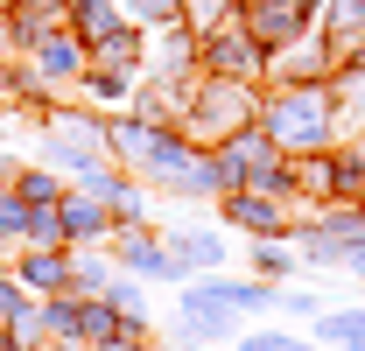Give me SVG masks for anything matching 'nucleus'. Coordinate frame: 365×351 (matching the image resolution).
<instances>
[{"label":"nucleus","instance_id":"obj_1","mask_svg":"<svg viewBox=\"0 0 365 351\" xmlns=\"http://www.w3.org/2000/svg\"><path fill=\"white\" fill-rule=\"evenodd\" d=\"M43 141L49 155H56V169H98V155H106V120L98 113H78V106H56L43 113Z\"/></svg>","mask_w":365,"mask_h":351},{"label":"nucleus","instance_id":"obj_2","mask_svg":"<svg viewBox=\"0 0 365 351\" xmlns=\"http://www.w3.org/2000/svg\"><path fill=\"white\" fill-rule=\"evenodd\" d=\"M330 133V106H323V91H281L267 98V141H323Z\"/></svg>","mask_w":365,"mask_h":351},{"label":"nucleus","instance_id":"obj_3","mask_svg":"<svg viewBox=\"0 0 365 351\" xmlns=\"http://www.w3.org/2000/svg\"><path fill=\"white\" fill-rule=\"evenodd\" d=\"M113 267H120V274H140V281H182V267L169 260V246H162L148 225H120V232H113Z\"/></svg>","mask_w":365,"mask_h":351},{"label":"nucleus","instance_id":"obj_4","mask_svg":"<svg viewBox=\"0 0 365 351\" xmlns=\"http://www.w3.org/2000/svg\"><path fill=\"white\" fill-rule=\"evenodd\" d=\"M29 71H36L43 85H78V78H85V43H78L71 29H43V36L29 43Z\"/></svg>","mask_w":365,"mask_h":351},{"label":"nucleus","instance_id":"obj_5","mask_svg":"<svg viewBox=\"0 0 365 351\" xmlns=\"http://www.w3.org/2000/svg\"><path fill=\"white\" fill-rule=\"evenodd\" d=\"M29 295H63L71 288V246H14V267H7Z\"/></svg>","mask_w":365,"mask_h":351},{"label":"nucleus","instance_id":"obj_6","mask_svg":"<svg viewBox=\"0 0 365 351\" xmlns=\"http://www.w3.org/2000/svg\"><path fill=\"white\" fill-rule=\"evenodd\" d=\"M302 14H309V0H246V29H253V43H260V49L295 43Z\"/></svg>","mask_w":365,"mask_h":351},{"label":"nucleus","instance_id":"obj_7","mask_svg":"<svg viewBox=\"0 0 365 351\" xmlns=\"http://www.w3.org/2000/svg\"><path fill=\"white\" fill-rule=\"evenodd\" d=\"M239 330V309L211 302V295H197V288H182V330L176 345H211V337H232Z\"/></svg>","mask_w":365,"mask_h":351},{"label":"nucleus","instance_id":"obj_8","mask_svg":"<svg viewBox=\"0 0 365 351\" xmlns=\"http://www.w3.org/2000/svg\"><path fill=\"white\" fill-rule=\"evenodd\" d=\"M56 218H63V246H98V239L113 232V211H106L98 197H85V190H63Z\"/></svg>","mask_w":365,"mask_h":351},{"label":"nucleus","instance_id":"obj_9","mask_svg":"<svg viewBox=\"0 0 365 351\" xmlns=\"http://www.w3.org/2000/svg\"><path fill=\"white\" fill-rule=\"evenodd\" d=\"M162 246H169V260H176L182 274H197V267H218V260H225V239H218L211 225H169V232H162Z\"/></svg>","mask_w":365,"mask_h":351},{"label":"nucleus","instance_id":"obj_10","mask_svg":"<svg viewBox=\"0 0 365 351\" xmlns=\"http://www.w3.org/2000/svg\"><path fill=\"white\" fill-rule=\"evenodd\" d=\"M218 218L246 225V232H281V211L267 204V190H225L218 197Z\"/></svg>","mask_w":365,"mask_h":351},{"label":"nucleus","instance_id":"obj_11","mask_svg":"<svg viewBox=\"0 0 365 351\" xmlns=\"http://www.w3.org/2000/svg\"><path fill=\"white\" fill-rule=\"evenodd\" d=\"M63 21H71V36H78L85 49H98L113 29H120V0H71V14H63Z\"/></svg>","mask_w":365,"mask_h":351},{"label":"nucleus","instance_id":"obj_12","mask_svg":"<svg viewBox=\"0 0 365 351\" xmlns=\"http://www.w3.org/2000/svg\"><path fill=\"white\" fill-rule=\"evenodd\" d=\"M197 295H211V302L225 309H274V281H197Z\"/></svg>","mask_w":365,"mask_h":351},{"label":"nucleus","instance_id":"obj_13","mask_svg":"<svg viewBox=\"0 0 365 351\" xmlns=\"http://www.w3.org/2000/svg\"><path fill=\"white\" fill-rule=\"evenodd\" d=\"M317 345L365 351V309H323V316H317Z\"/></svg>","mask_w":365,"mask_h":351},{"label":"nucleus","instance_id":"obj_14","mask_svg":"<svg viewBox=\"0 0 365 351\" xmlns=\"http://www.w3.org/2000/svg\"><path fill=\"white\" fill-rule=\"evenodd\" d=\"M7 190H14L29 211H43V204H63V183H56V169H14V176H7Z\"/></svg>","mask_w":365,"mask_h":351},{"label":"nucleus","instance_id":"obj_15","mask_svg":"<svg viewBox=\"0 0 365 351\" xmlns=\"http://www.w3.org/2000/svg\"><path fill=\"white\" fill-rule=\"evenodd\" d=\"M246 49H260L253 43V36H225V29H211V36H204V63H211V71H239V63H246Z\"/></svg>","mask_w":365,"mask_h":351},{"label":"nucleus","instance_id":"obj_16","mask_svg":"<svg viewBox=\"0 0 365 351\" xmlns=\"http://www.w3.org/2000/svg\"><path fill=\"white\" fill-rule=\"evenodd\" d=\"M106 281H113V267L106 260H78V253H71V295H78V302H85V295H106Z\"/></svg>","mask_w":365,"mask_h":351},{"label":"nucleus","instance_id":"obj_17","mask_svg":"<svg viewBox=\"0 0 365 351\" xmlns=\"http://www.w3.org/2000/svg\"><path fill=\"white\" fill-rule=\"evenodd\" d=\"M21 246H63V218H56V204L29 211V232H21Z\"/></svg>","mask_w":365,"mask_h":351},{"label":"nucleus","instance_id":"obj_18","mask_svg":"<svg viewBox=\"0 0 365 351\" xmlns=\"http://www.w3.org/2000/svg\"><path fill=\"white\" fill-rule=\"evenodd\" d=\"M239 351H317V345L288 337V330H239Z\"/></svg>","mask_w":365,"mask_h":351},{"label":"nucleus","instance_id":"obj_19","mask_svg":"<svg viewBox=\"0 0 365 351\" xmlns=\"http://www.w3.org/2000/svg\"><path fill=\"white\" fill-rule=\"evenodd\" d=\"M29 302H36V295H29V288L0 267V330H7V323H21V316H29Z\"/></svg>","mask_w":365,"mask_h":351},{"label":"nucleus","instance_id":"obj_20","mask_svg":"<svg viewBox=\"0 0 365 351\" xmlns=\"http://www.w3.org/2000/svg\"><path fill=\"white\" fill-rule=\"evenodd\" d=\"M21 232H29V204H21L14 190H0V239H7V246H21Z\"/></svg>","mask_w":365,"mask_h":351},{"label":"nucleus","instance_id":"obj_21","mask_svg":"<svg viewBox=\"0 0 365 351\" xmlns=\"http://www.w3.org/2000/svg\"><path fill=\"white\" fill-rule=\"evenodd\" d=\"M274 309H288V316H323V302L302 295V288H274Z\"/></svg>","mask_w":365,"mask_h":351},{"label":"nucleus","instance_id":"obj_22","mask_svg":"<svg viewBox=\"0 0 365 351\" xmlns=\"http://www.w3.org/2000/svg\"><path fill=\"white\" fill-rule=\"evenodd\" d=\"M127 14L134 21H169V14H182V0H127Z\"/></svg>","mask_w":365,"mask_h":351},{"label":"nucleus","instance_id":"obj_23","mask_svg":"<svg viewBox=\"0 0 365 351\" xmlns=\"http://www.w3.org/2000/svg\"><path fill=\"white\" fill-rule=\"evenodd\" d=\"M253 260H260V274H274V281H281V274H295V260H288V253H281V246H260V253H253Z\"/></svg>","mask_w":365,"mask_h":351},{"label":"nucleus","instance_id":"obj_24","mask_svg":"<svg viewBox=\"0 0 365 351\" xmlns=\"http://www.w3.org/2000/svg\"><path fill=\"white\" fill-rule=\"evenodd\" d=\"M337 267H351V274L365 281V239H351V246H337Z\"/></svg>","mask_w":365,"mask_h":351},{"label":"nucleus","instance_id":"obj_25","mask_svg":"<svg viewBox=\"0 0 365 351\" xmlns=\"http://www.w3.org/2000/svg\"><path fill=\"white\" fill-rule=\"evenodd\" d=\"M0 91H14V63H7V49H0Z\"/></svg>","mask_w":365,"mask_h":351},{"label":"nucleus","instance_id":"obj_26","mask_svg":"<svg viewBox=\"0 0 365 351\" xmlns=\"http://www.w3.org/2000/svg\"><path fill=\"white\" fill-rule=\"evenodd\" d=\"M7 253H14V246H7V239H0V267H7Z\"/></svg>","mask_w":365,"mask_h":351},{"label":"nucleus","instance_id":"obj_27","mask_svg":"<svg viewBox=\"0 0 365 351\" xmlns=\"http://www.w3.org/2000/svg\"><path fill=\"white\" fill-rule=\"evenodd\" d=\"M7 176H14V169H7V162H0V190H7Z\"/></svg>","mask_w":365,"mask_h":351},{"label":"nucleus","instance_id":"obj_28","mask_svg":"<svg viewBox=\"0 0 365 351\" xmlns=\"http://www.w3.org/2000/svg\"><path fill=\"white\" fill-rule=\"evenodd\" d=\"M351 63H359V71H365V49H359V56H351Z\"/></svg>","mask_w":365,"mask_h":351},{"label":"nucleus","instance_id":"obj_29","mask_svg":"<svg viewBox=\"0 0 365 351\" xmlns=\"http://www.w3.org/2000/svg\"><path fill=\"white\" fill-rule=\"evenodd\" d=\"M359 7H365V0H359Z\"/></svg>","mask_w":365,"mask_h":351}]
</instances>
